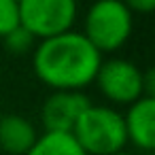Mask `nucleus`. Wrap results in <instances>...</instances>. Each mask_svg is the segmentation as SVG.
Returning a JSON list of instances; mask_svg holds the SVG:
<instances>
[{
    "instance_id": "f257e3e1",
    "label": "nucleus",
    "mask_w": 155,
    "mask_h": 155,
    "mask_svg": "<svg viewBox=\"0 0 155 155\" xmlns=\"http://www.w3.org/2000/svg\"><path fill=\"white\" fill-rule=\"evenodd\" d=\"M102 55L77 30L38 41L32 51L36 79L51 91H83L94 83Z\"/></svg>"
},
{
    "instance_id": "f03ea898",
    "label": "nucleus",
    "mask_w": 155,
    "mask_h": 155,
    "mask_svg": "<svg viewBox=\"0 0 155 155\" xmlns=\"http://www.w3.org/2000/svg\"><path fill=\"white\" fill-rule=\"evenodd\" d=\"M72 138L85 155H115L127 144L123 115L115 106L89 104L72 127Z\"/></svg>"
},
{
    "instance_id": "7ed1b4c3",
    "label": "nucleus",
    "mask_w": 155,
    "mask_h": 155,
    "mask_svg": "<svg viewBox=\"0 0 155 155\" xmlns=\"http://www.w3.org/2000/svg\"><path fill=\"white\" fill-rule=\"evenodd\" d=\"M132 30L134 15L123 7L121 0H96L87 9L81 34L100 55H104L121 49L130 41Z\"/></svg>"
},
{
    "instance_id": "20e7f679",
    "label": "nucleus",
    "mask_w": 155,
    "mask_h": 155,
    "mask_svg": "<svg viewBox=\"0 0 155 155\" xmlns=\"http://www.w3.org/2000/svg\"><path fill=\"white\" fill-rule=\"evenodd\" d=\"M94 83L115 106H130L142 96H153V72L125 58L102 60Z\"/></svg>"
},
{
    "instance_id": "39448f33",
    "label": "nucleus",
    "mask_w": 155,
    "mask_h": 155,
    "mask_svg": "<svg viewBox=\"0 0 155 155\" xmlns=\"http://www.w3.org/2000/svg\"><path fill=\"white\" fill-rule=\"evenodd\" d=\"M19 26H24L36 41H45L72 30L79 2L77 0H17Z\"/></svg>"
},
{
    "instance_id": "423d86ee",
    "label": "nucleus",
    "mask_w": 155,
    "mask_h": 155,
    "mask_svg": "<svg viewBox=\"0 0 155 155\" xmlns=\"http://www.w3.org/2000/svg\"><path fill=\"white\" fill-rule=\"evenodd\" d=\"M91 100L83 91H51L41 106V121L45 132L72 134L74 123Z\"/></svg>"
},
{
    "instance_id": "0eeeda50",
    "label": "nucleus",
    "mask_w": 155,
    "mask_h": 155,
    "mask_svg": "<svg viewBox=\"0 0 155 155\" xmlns=\"http://www.w3.org/2000/svg\"><path fill=\"white\" fill-rule=\"evenodd\" d=\"M125 138L138 151H153L155 147V98L142 96L134 104L127 106L123 115Z\"/></svg>"
},
{
    "instance_id": "6e6552de",
    "label": "nucleus",
    "mask_w": 155,
    "mask_h": 155,
    "mask_svg": "<svg viewBox=\"0 0 155 155\" xmlns=\"http://www.w3.org/2000/svg\"><path fill=\"white\" fill-rule=\"evenodd\" d=\"M36 125L19 113H0V151L7 155H26L36 142Z\"/></svg>"
},
{
    "instance_id": "1a4fd4ad",
    "label": "nucleus",
    "mask_w": 155,
    "mask_h": 155,
    "mask_svg": "<svg viewBox=\"0 0 155 155\" xmlns=\"http://www.w3.org/2000/svg\"><path fill=\"white\" fill-rule=\"evenodd\" d=\"M26 155H85L83 149L77 144L72 134L60 132H43L38 134L36 142Z\"/></svg>"
},
{
    "instance_id": "9d476101",
    "label": "nucleus",
    "mask_w": 155,
    "mask_h": 155,
    "mask_svg": "<svg viewBox=\"0 0 155 155\" xmlns=\"http://www.w3.org/2000/svg\"><path fill=\"white\" fill-rule=\"evenodd\" d=\"M36 43H38V41H36L24 26H17L15 30H11V32L2 38L5 49H7L11 55H28V53L34 51Z\"/></svg>"
},
{
    "instance_id": "9b49d317",
    "label": "nucleus",
    "mask_w": 155,
    "mask_h": 155,
    "mask_svg": "<svg viewBox=\"0 0 155 155\" xmlns=\"http://www.w3.org/2000/svg\"><path fill=\"white\" fill-rule=\"evenodd\" d=\"M19 26L17 0H0V41Z\"/></svg>"
},
{
    "instance_id": "f8f14e48",
    "label": "nucleus",
    "mask_w": 155,
    "mask_h": 155,
    "mask_svg": "<svg viewBox=\"0 0 155 155\" xmlns=\"http://www.w3.org/2000/svg\"><path fill=\"white\" fill-rule=\"evenodd\" d=\"M123 7L134 15V13H140V15H147L153 11L155 7V0H121Z\"/></svg>"
},
{
    "instance_id": "ddd939ff",
    "label": "nucleus",
    "mask_w": 155,
    "mask_h": 155,
    "mask_svg": "<svg viewBox=\"0 0 155 155\" xmlns=\"http://www.w3.org/2000/svg\"><path fill=\"white\" fill-rule=\"evenodd\" d=\"M115 155H132V153H125V151H121V153H115Z\"/></svg>"
}]
</instances>
